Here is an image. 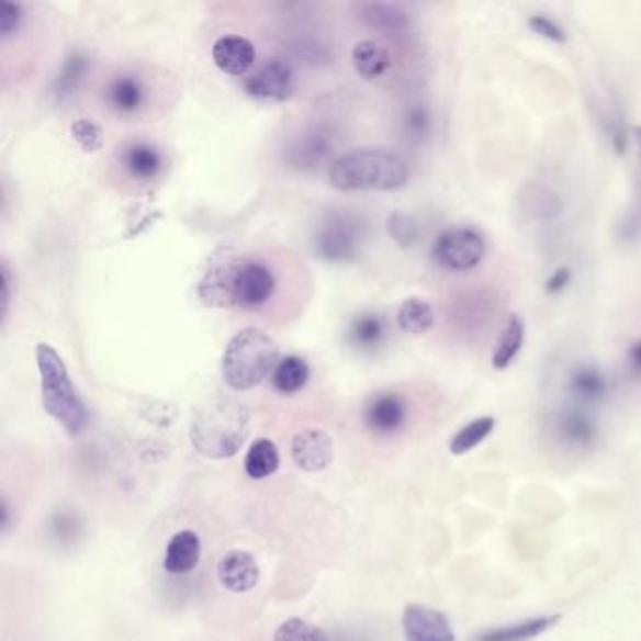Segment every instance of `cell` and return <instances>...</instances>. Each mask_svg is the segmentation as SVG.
Segmentation results:
<instances>
[{
    "label": "cell",
    "mask_w": 641,
    "mask_h": 641,
    "mask_svg": "<svg viewBox=\"0 0 641 641\" xmlns=\"http://www.w3.org/2000/svg\"><path fill=\"white\" fill-rule=\"evenodd\" d=\"M366 239V223L360 216L342 211L331 213L316 228L313 247L318 258L326 262H352L360 255Z\"/></svg>",
    "instance_id": "obj_6"
},
{
    "label": "cell",
    "mask_w": 641,
    "mask_h": 641,
    "mask_svg": "<svg viewBox=\"0 0 641 641\" xmlns=\"http://www.w3.org/2000/svg\"><path fill=\"white\" fill-rule=\"evenodd\" d=\"M216 576L232 593H247L260 580V566L247 551L232 550L218 561Z\"/></svg>",
    "instance_id": "obj_18"
},
{
    "label": "cell",
    "mask_w": 641,
    "mask_h": 641,
    "mask_svg": "<svg viewBox=\"0 0 641 641\" xmlns=\"http://www.w3.org/2000/svg\"><path fill=\"white\" fill-rule=\"evenodd\" d=\"M390 326L386 316L367 311L361 315L353 316L347 327V342L356 348L358 352H376L380 347H384Z\"/></svg>",
    "instance_id": "obj_19"
},
{
    "label": "cell",
    "mask_w": 641,
    "mask_h": 641,
    "mask_svg": "<svg viewBox=\"0 0 641 641\" xmlns=\"http://www.w3.org/2000/svg\"><path fill=\"white\" fill-rule=\"evenodd\" d=\"M559 616H540L530 617L525 621L511 622L506 627H495V629L485 630L482 634L476 636L474 641H529L535 640L543 632L553 629Z\"/></svg>",
    "instance_id": "obj_25"
},
{
    "label": "cell",
    "mask_w": 641,
    "mask_h": 641,
    "mask_svg": "<svg viewBox=\"0 0 641 641\" xmlns=\"http://www.w3.org/2000/svg\"><path fill=\"white\" fill-rule=\"evenodd\" d=\"M527 25H529L532 33L542 36V38L550 40L553 44H566L569 42V36H566V31H564L563 26L559 25L555 20L546 18L542 13L530 15Z\"/></svg>",
    "instance_id": "obj_35"
},
{
    "label": "cell",
    "mask_w": 641,
    "mask_h": 641,
    "mask_svg": "<svg viewBox=\"0 0 641 641\" xmlns=\"http://www.w3.org/2000/svg\"><path fill=\"white\" fill-rule=\"evenodd\" d=\"M23 21V10L20 4L13 2H0V38L8 40L18 33Z\"/></svg>",
    "instance_id": "obj_37"
},
{
    "label": "cell",
    "mask_w": 641,
    "mask_h": 641,
    "mask_svg": "<svg viewBox=\"0 0 641 641\" xmlns=\"http://www.w3.org/2000/svg\"><path fill=\"white\" fill-rule=\"evenodd\" d=\"M202 556V540L194 530H179L166 546L164 569L170 574L181 576L196 569Z\"/></svg>",
    "instance_id": "obj_20"
},
{
    "label": "cell",
    "mask_w": 641,
    "mask_h": 641,
    "mask_svg": "<svg viewBox=\"0 0 641 641\" xmlns=\"http://www.w3.org/2000/svg\"><path fill=\"white\" fill-rule=\"evenodd\" d=\"M36 366H38L44 411L59 426H63L68 435L76 437L86 429L89 413H87L86 403L76 392L65 360L60 358V353L52 345L38 342Z\"/></svg>",
    "instance_id": "obj_4"
},
{
    "label": "cell",
    "mask_w": 641,
    "mask_h": 641,
    "mask_svg": "<svg viewBox=\"0 0 641 641\" xmlns=\"http://www.w3.org/2000/svg\"><path fill=\"white\" fill-rule=\"evenodd\" d=\"M87 70H89V59L83 53H74L65 65L60 66L57 78L53 81V94L57 100H65L72 97L74 92L78 91L81 81L86 79Z\"/></svg>",
    "instance_id": "obj_31"
},
{
    "label": "cell",
    "mask_w": 641,
    "mask_h": 641,
    "mask_svg": "<svg viewBox=\"0 0 641 641\" xmlns=\"http://www.w3.org/2000/svg\"><path fill=\"white\" fill-rule=\"evenodd\" d=\"M431 110L424 102H413V104L406 105L401 113V134L411 144H424L431 134Z\"/></svg>",
    "instance_id": "obj_30"
},
{
    "label": "cell",
    "mask_w": 641,
    "mask_h": 641,
    "mask_svg": "<svg viewBox=\"0 0 641 641\" xmlns=\"http://www.w3.org/2000/svg\"><path fill=\"white\" fill-rule=\"evenodd\" d=\"M295 78L286 60H268L245 81V91L252 99L284 102L294 94Z\"/></svg>",
    "instance_id": "obj_10"
},
{
    "label": "cell",
    "mask_w": 641,
    "mask_h": 641,
    "mask_svg": "<svg viewBox=\"0 0 641 641\" xmlns=\"http://www.w3.org/2000/svg\"><path fill=\"white\" fill-rule=\"evenodd\" d=\"M397 326L408 335H424L435 326V311L424 297H406L397 311Z\"/></svg>",
    "instance_id": "obj_27"
},
{
    "label": "cell",
    "mask_w": 641,
    "mask_h": 641,
    "mask_svg": "<svg viewBox=\"0 0 641 641\" xmlns=\"http://www.w3.org/2000/svg\"><path fill=\"white\" fill-rule=\"evenodd\" d=\"M281 279L266 256H226L211 266L200 282V295L211 305L263 313L275 302Z\"/></svg>",
    "instance_id": "obj_1"
},
{
    "label": "cell",
    "mask_w": 641,
    "mask_h": 641,
    "mask_svg": "<svg viewBox=\"0 0 641 641\" xmlns=\"http://www.w3.org/2000/svg\"><path fill=\"white\" fill-rule=\"evenodd\" d=\"M556 439L570 448H589L598 437V424L585 411V406L570 405L556 411L553 416Z\"/></svg>",
    "instance_id": "obj_14"
},
{
    "label": "cell",
    "mask_w": 641,
    "mask_h": 641,
    "mask_svg": "<svg viewBox=\"0 0 641 641\" xmlns=\"http://www.w3.org/2000/svg\"><path fill=\"white\" fill-rule=\"evenodd\" d=\"M634 136H636V142H638V157H640V162H641V126H636Z\"/></svg>",
    "instance_id": "obj_42"
},
{
    "label": "cell",
    "mask_w": 641,
    "mask_h": 641,
    "mask_svg": "<svg viewBox=\"0 0 641 641\" xmlns=\"http://www.w3.org/2000/svg\"><path fill=\"white\" fill-rule=\"evenodd\" d=\"M408 418L405 397L395 392L376 393L367 401L363 419L366 426L376 435H393L403 429Z\"/></svg>",
    "instance_id": "obj_13"
},
{
    "label": "cell",
    "mask_w": 641,
    "mask_h": 641,
    "mask_svg": "<svg viewBox=\"0 0 641 641\" xmlns=\"http://www.w3.org/2000/svg\"><path fill=\"white\" fill-rule=\"evenodd\" d=\"M405 641H456L448 617L424 604H408L403 611Z\"/></svg>",
    "instance_id": "obj_11"
},
{
    "label": "cell",
    "mask_w": 641,
    "mask_h": 641,
    "mask_svg": "<svg viewBox=\"0 0 641 641\" xmlns=\"http://www.w3.org/2000/svg\"><path fill=\"white\" fill-rule=\"evenodd\" d=\"M485 237L472 226H456L442 232L432 243L431 256L435 263L452 273H466L484 262Z\"/></svg>",
    "instance_id": "obj_7"
},
{
    "label": "cell",
    "mask_w": 641,
    "mask_h": 641,
    "mask_svg": "<svg viewBox=\"0 0 641 641\" xmlns=\"http://www.w3.org/2000/svg\"><path fill=\"white\" fill-rule=\"evenodd\" d=\"M352 65L360 78L366 81H379L392 72L393 57L384 44L374 40H363L353 46Z\"/></svg>",
    "instance_id": "obj_21"
},
{
    "label": "cell",
    "mask_w": 641,
    "mask_h": 641,
    "mask_svg": "<svg viewBox=\"0 0 641 641\" xmlns=\"http://www.w3.org/2000/svg\"><path fill=\"white\" fill-rule=\"evenodd\" d=\"M525 334H527V327H525L524 318L519 315L508 316L493 348V356H491L493 369L504 371L516 361L525 345Z\"/></svg>",
    "instance_id": "obj_24"
},
{
    "label": "cell",
    "mask_w": 641,
    "mask_h": 641,
    "mask_svg": "<svg viewBox=\"0 0 641 641\" xmlns=\"http://www.w3.org/2000/svg\"><path fill=\"white\" fill-rule=\"evenodd\" d=\"M570 282H572V271H570V268H566V266H561V268H556L555 271L546 279V282H543V290H546V294H561V292L569 289Z\"/></svg>",
    "instance_id": "obj_39"
},
{
    "label": "cell",
    "mask_w": 641,
    "mask_h": 641,
    "mask_svg": "<svg viewBox=\"0 0 641 641\" xmlns=\"http://www.w3.org/2000/svg\"><path fill=\"white\" fill-rule=\"evenodd\" d=\"M292 459L302 471H324L334 459V440L322 429H303L292 439Z\"/></svg>",
    "instance_id": "obj_15"
},
{
    "label": "cell",
    "mask_w": 641,
    "mask_h": 641,
    "mask_svg": "<svg viewBox=\"0 0 641 641\" xmlns=\"http://www.w3.org/2000/svg\"><path fill=\"white\" fill-rule=\"evenodd\" d=\"M308 376L311 371L307 361L300 356H286L277 363L275 371L271 374V384L282 395H294L307 386Z\"/></svg>",
    "instance_id": "obj_26"
},
{
    "label": "cell",
    "mask_w": 641,
    "mask_h": 641,
    "mask_svg": "<svg viewBox=\"0 0 641 641\" xmlns=\"http://www.w3.org/2000/svg\"><path fill=\"white\" fill-rule=\"evenodd\" d=\"M215 65L229 76H245L256 63V47L239 34H224L213 44Z\"/></svg>",
    "instance_id": "obj_17"
},
{
    "label": "cell",
    "mask_w": 641,
    "mask_h": 641,
    "mask_svg": "<svg viewBox=\"0 0 641 641\" xmlns=\"http://www.w3.org/2000/svg\"><path fill=\"white\" fill-rule=\"evenodd\" d=\"M361 21L379 33L387 34L392 38L405 36L411 29V18L403 8L386 2H371L360 7Z\"/></svg>",
    "instance_id": "obj_22"
},
{
    "label": "cell",
    "mask_w": 641,
    "mask_h": 641,
    "mask_svg": "<svg viewBox=\"0 0 641 641\" xmlns=\"http://www.w3.org/2000/svg\"><path fill=\"white\" fill-rule=\"evenodd\" d=\"M495 426H497V419L493 416H480V418L472 419L453 435V439L450 440V452L458 458L472 452L484 440L490 439L495 431Z\"/></svg>",
    "instance_id": "obj_29"
},
{
    "label": "cell",
    "mask_w": 641,
    "mask_h": 641,
    "mask_svg": "<svg viewBox=\"0 0 641 641\" xmlns=\"http://www.w3.org/2000/svg\"><path fill=\"white\" fill-rule=\"evenodd\" d=\"M72 136L86 153L99 151L102 144H104L102 128L94 121H89V119H78L74 123Z\"/></svg>",
    "instance_id": "obj_34"
},
{
    "label": "cell",
    "mask_w": 641,
    "mask_h": 641,
    "mask_svg": "<svg viewBox=\"0 0 641 641\" xmlns=\"http://www.w3.org/2000/svg\"><path fill=\"white\" fill-rule=\"evenodd\" d=\"M249 408L234 397L221 395L198 408L190 440L205 458H234L249 437Z\"/></svg>",
    "instance_id": "obj_3"
},
{
    "label": "cell",
    "mask_w": 641,
    "mask_h": 641,
    "mask_svg": "<svg viewBox=\"0 0 641 641\" xmlns=\"http://www.w3.org/2000/svg\"><path fill=\"white\" fill-rule=\"evenodd\" d=\"M275 641H327V636L324 630L318 629L311 622L292 617L279 625L275 630Z\"/></svg>",
    "instance_id": "obj_32"
},
{
    "label": "cell",
    "mask_w": 641,
    "mask_h": 641,
    "mask_svg": "<svg viewBox=\"0 0 641 641\" xmlns=\"http://www.w3.org/2000/svg\"><path fill=\"white\" fill-rule=\"evenodd\" d=\"M465 302H461V305L465 308L458 311L456 318L466 329H480V327L484 326L485 320H487V311L482 305V302H485V300H479L476 295H469Z\"/></svg>",
    "instance_id": "obj_36"
},
{
    "label": "cell",
    "mask_w": 641,
    "mask_h": 641,
    "mask_svg": "<svg viewBox=\"0 0 641 641\" xmlns=\"http://www.w3.org/2000/svg\"><path fill=\"white\" fill-rule=\"evenodd\" d=\"M609 138H611V145H614L617 155L622 157L627 153V147H629V134H627V128H625L622 115H614L611 121H609Z\"/></svg>",
    "instance_id": "obj_38"
},
{
    "label": "cell",
    "mask_w": 641,
    "mask_h": 641,
    "mask_svg": "<svg viewBox=\"0 0 641 641\" xmlns=\"http://www.w3.org/2000/svg\"><path fill=\"white\" fill-rule=\"evenodd\" d=\"M629 366L638 376H641V339L629 348Z\"/></svg>",
    "instance_id": "obj_41"
},
{
    "label": "cell",
    "mask_w": 641,
    "mask_h": 641,
    "mask_svg": "<svg viewBox=\"0 0 641 641\" xmlns=\"http://www.w3.org/2000/svg\"><path fill=\"white\" fill-rule=\"evenodd\" d=\"M119 168L136 183H151L164 173L162 153L147 142H128L119 149Z\"/></svg>",
    "instance_id": "obj_12"
},
{
    "label": "cell",
    "mask_w": 641,
    "mask_h": 641,
    "mask_svg": "<svg viewBox=\"0 0 641 641\" xmlns=\"http://www.w3.org/2000/svg\"><path fill=\"white\" fill-rule=\"evenodd\" d=\"M327 177L331 187L342 192H392L408 183L411 168L405 158L390 149L361 147L335 158Z\"/></svg>",
    "instance_id": "obj_2"
},
{
    "label": "cell",
    "mask_w": 641,
    "mask_h": 641,
    "mask_svg": "<svg viewBox=\"0 0 641 641\" xmlns=\"http://www.w3.org/2000/svg\"><path fill=\"white\" fill-rule=\"evenodd\" d=\"M279 465H281V456L273 440L258 439L250 445L245 458V471L250 479H269L271 474H275Z\"/></svg>",
    "instance_id": "obj_28"
},
{
    "label": "cell",
    "mask_w": 641,
    "mask_h": 641,
    "mask_svg": "<svg viewBox=\"0 0 641 641\" xmlns=\"http://www.w3.org/2000/svg\"><path fill=\"white\" fill-rule=\"evenodd\" d=\"M387 234L393 241L400 243L401 247H413L419 239V226L413 216L395 211L387 218Z\"/></svg>",
    "instance_id": "obj_33"
},
{
    "label": "cell",
    "mask_w": 641,
    "mask_h": 641,
    "mask_svg": "<svg viewBox=\"0 0 641 641\" xmlns=\"http://www.w3.org/2000/svg\"><path fill=\"white\" fill-rule=\"evenodd\" d=\"M153 86L147 76L136 70H125L110 78L104 87V102L117 117L134 119L149 110Z\"/></svg>",
    "instance_id": "obj_9"
},
{
    "label": "cell",
    "mask_w": 641,
    "mask_h": 641,
    "mask_svg": "<svg viewBox=\"0 0 641 641\" xmlns=\"http://www.w3.org/2000/svg\"><path fill=\"white\" fill-rule=\"evenodd\" d=\"M339 147V136L334 126L326 123H315L303 128L300 134H295L290 139L284 149V162L290 168L303 171L320 170L326 164H334L331 158L335 157Z\"/></svg>",
    "instance_id": "obj_8"
},
{
    "label": "cell",
    "mask_w": 641,
    "mask_h": 641,
    "mask_svg": "<svg viewBox=\"0 0 641 641\" xmlns=\"http://www.w3.org/2000/svg\"><path fill=\"white\" fill-rule=\"evenodd\" d=\"M519 207L535 221H551L563 213V202L555 192L540 183H527L517 194Z\"/></svg>",
    "instance_id": "obj_23"
},
{
    "label": "cell",
    "mask_w": 641,
    "mask_h": 641,
    "mask_svg": "<svg viewBox=\"0 0 641 641\" xmlns=\"http://www.w3.org/2000/svg\"><path fill=\"white\" fill-rule=\"evenodd\" d=\"M10 289H12V279H10V269L8 263H2V320L8 318V307H10Z\"/></svg>",
    "instance_id": "obj_40"
},
{
    "label": "cell",
    "mask_w": 641,
    "mask_h": 641,
    "mask_svg": "<svg viewBox=\"0 0 641 641\" xmlns=\"http://www.w3.org/2000/svg\"><path fill=\"white\" fill-rule=\"evenodd\" d=\"M566 393L574 400V405L591 406L598 405L608 395V379L603 369L596 363L582 361L572 367L566 376Z\"/></svg>",
    "instance_id": "obj_16"
},
{
    "label": "cell",
    "mask_w": 641,
    "mask_h": 641,
    "mask_svg": "<svg viewBox=\"0 0 641 641\" xmlns=\"http://www.w3.org/2000/svg\"><path fill=\"white\" fill-rule=\"evenodd\" d=\"M279 363V345L258 327H247L229 339L223 356V376L234 390L245 392L262 384Z\"/></svg>",
    "instance_id": "obj_5"
}]
</instances>
